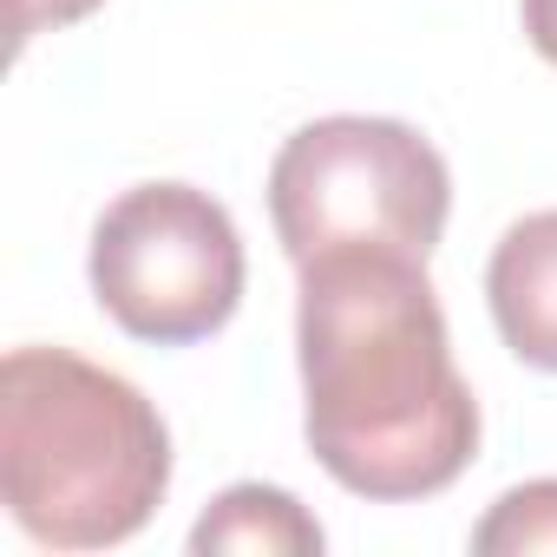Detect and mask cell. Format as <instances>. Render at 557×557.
<instances>
[{
    "label": "cell",
    "mask_w": 557,
    "mask_h": 557,
    "mask_svg": "<svg viewBox=\"0 0 557 557\" xmlns=\"http://www.w3.org/2000/svg\"><path fill=\"white\" fill-rule=\"evenodd\" d=\"M302 433L322 472L374 505L446 492L479 453V400L453 368L420 256L329 249L296 262Z\"/></svg>",
    "instance_id": "obj_1"
},
{
    "label": "cell",
    "mask_w": 557,
    "mask_h": 557,
    "mask_svg": "<svg viewBox=\"0 0 557 557\" xmlns=\"http://www.w3.org/2000/svg\"><path fill=\"white\" fill-rule=\"evenodd\" d=\"M472 550L479 557H537V550H557V479L511 485L472 524Z\"/></svg>",
    "instance_id": "obj_7"
},
{
    "label": "cell",
    "mask_w": 557,
    "mask_h": 557,
    "mask_svg": "<svg viewBox=\"0 0 557 557\" xmlns=\"http://www.w3.org/2000/svg\"><path fill=\"white\" fill-rule=\"evenodd\" d=\"M453 210V171L400 119H315L269 164V216L289 262L329 249L433 256Z\"/></svg>",
    "instance_id": "obj_3"
},
{
    "label": "cell",
    "mask_w": 557,
    "mask_h": 557,
    "mask_svg": "<svg viewBox=\"0 0 557 557\" xmlns=\"http://www.w3.org/2000/svg\"><path fill=\"white\" fill-rule=\"evenodd\" d=\"M329 531L315 511L283 485H230L190 524V550H236V557H322Z\"/></svg>",
    "instance_id": "obj_6"
},
{
    "label": "cell",
    "mask_w": 557,
    "mask_h": 557,
    "mask_svg": "<svg viewBox=\"0 0 557 557\" xmlns=\"http://www.w3.org/2000/svg\"><path fill=\"white\" fill-rule=\"evenodd\" d=\"M92 296L132 335L184 348L216 335L243 302V236L197 184H138L92 223Z\"/></svg>",
    "instance_id": "obj_4"
},
{
    "label": "cell",
    "mask_w": 557,
    "mask_h": 557,
    "mask_svg": "<svg viewBox=\"0 0 557 557\" xmlns=\"http://www.w3.org/2000/svg\"><path fill=\"white\" fill-rule=\"evenodd\" d=\"M99 0H8V34H14V53L40 34H60L73 21H86Z\"/></svg>",
    "instance_id": "obj_8"
},
{
    "label": "cell",
    "mask_w": 557,
    "mask_h": 557,
    "mask_svg": "<svg viewBox=\"0 0 557 557\" xmlns=\"http://www.w3.org/2000/svg\"><path fill=\"white\" fill-rule=\"evenodd\" d=\"M518 14H524V40L557 66V0H518Z\"/></svg>",
    "instance_id": "obj_9"
},
{
    "label": "cell",
    "mask_w": 557,
    "mask_h": 557,
    "mask_svg": "<svg viewBox=\"0 0 557 557\" xmlns=\"http://www.w3.org/2000/svg\"><path fill=\"white\" fill-rule=\"evenodd\" d=\"M485 302L498 322V342L524 361L557 374V210L518 216L485 269Z\"/></svg>",
    "instance_id": "obj_5"
},
{
    "label": "cell",
    "mask_w": 557,
    "mask_h": 557,
    "mask_svg": "<svg viewBox=\"0 0 557 557\" xmlns=\"http://www.w3.org/2000/svg\"><path fill=\"white\" fill-rule=\"evenodd\" d=\"M164 492L171 433L125 374L73 348H14L0 361V498L34 544H125Z\"/></svg>",
    "instance_id": "obj_2"
}]
</instances>
